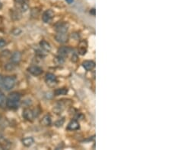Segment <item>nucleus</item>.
<instances>
[{
  "instance_id": "obj_1",
  "label": "nucleus",
  "mask_w": 171,
  "mask_h": 150,
  "mask_svg": "<svg viewBox=\"0 0 171 150\" xmlns=\"http://www.w3.org/2000/svg\"><path fill=\"white\" fill-rule=\"evenodd\" d=\"M21 100V95L17 92H13L9 94L6 101V107L11 109H16L18 107Z\"/></svg>"
},
{
  "instance_id": "obj_2",
  "label": "nucleus",
  "mask_w": 171,
  "mask_h": 150,
  "mask_svg": "<svg viewBox=\"0 0 171 150\" xmlns=\"http://www.w3.org/2000/svg\"><path fill=\"white\" fill-rule=\"evenodd\" d=\"M15 85V80L14 77H4L3 79V85L2 87L6 90H10V89H13L14 86Z\"/></svg>"
},
{
  "instance_id": "obj_3",
  "label": "nucleus",
  "mask_w": 171,
  "mask_h": 150,
  "mask_svg": "<svg viewBox=\"0 0 171 150\" xmlns=\"http://www.w3.org/2000/svg\"><path fill=\"white\" fill-rule=\"evenodd\" d=\"M69 27V24L65 21H60L54 25V30L57 33H66Z\"/></svg>"
},
{
  "instance_id": "obj_4",
  "label": "nucleus",
  "mask_w": 171,
  "mask_h": 150,
  "mask_svg": "<svg viewBox=\"0 0 171 150\" xmlns=\"http://www.w3.org/2000/svg\"><path fill=\"white\" fill-rule=\"evenodd\" d=\"M54 17V12L53 11L51 10V9H48V10L45 11L43 12V15H42V19H43V22L46 23H50L51 21L53 20Z\"/></svg>"
},
{
  "instance_id": "obj_5",
  "label": "nucleus",
  "mask_w": 171,
  "mask_h": 150,
  "mask_svg": "<svg viewBox=\"0 0 171 150\" xmlns=\"http://www.w3.org/2000/svg\"><path fill=\"white\" fill-rule=\"evenodd\" d=\"M46 83L48 86H54L57 84V79L55 75H53L51 73H48L46 75V77H45Z\"/></svg>"
},
{
  "instance_id": "obj_6",
  "label": "nucleus",
  "mask_w": 171,
  "mask_h": 150,
  "mask_svg": "<svg viewBox=\"0 0 171 150\" xmlns=\"http://www.w3.org/2000/svg\"><path fill=\"white\" fill-rule=\"evenodd\" d=\"M18 9L21 12H25L28 9V5H27V0H15Z\"/></svg>"
},
{
  "instance_id": "obj_7",
  "label": "nucleus",
  "mask_w": 171,
  "mask_h": 150,
  "mask_svg": "<svg viewBox=\"0 0 171 150\" xmlns=\"http://www.w3.org/2000/svg\"><path fill=\"white\" fill-rule=\"evenodd\" d=\"M23 117H24V118H25L26 120L32 121L34 117H35V114H34V111H32L31 109H25L23 111Z\"/></svg>"
},
{
  "instance_id": "obj_8",
  "label": "nucleus",
  "mask_w": 171,
  "mask_h": 150,
  "mask_svg": "<svg viewBox=\"0 0 171 150\" xmlns=\"http://www.w3.org/2000/svg\"><path fill=\"white\" fill-rule=\"evenodd\" d=\"M55 39L59 43H65L68 42V35L66 33H57V34L55 36Z\"/></svg>"
},
{
  "instance_id": "obj_9",
  "label": "nucleus",
  "mask_w": 171,
  "mask_h": 150,
  "mask_svg": "<svg viewBox=\"0 0 171 150\" xmlns=\"http://www.w3.org/2000/svg\"><path fill=\"white\" fill-rule=\"evenodd\" d=\"M71 50V49L68 46H62L58 49V55L60 57H63V58L67 57Z\"/></svg>"
},
{
  "instance_id": "obj_10",
  "label": "nucleus",
  "mask_w": 171,
  "mask_h": 150,
  "mask_svg": "<svg viewBox=\"0 0 171 150\" xmlns=\"http://www.w3.org/2000/svg\"><path fill=\"white\" fill-rule=\"evenodd\" d=\"M27 70H28L29 73L34 76H39L43 73V69L41 68L38 67V66H31Z\"/></svg>"
},
{
  "instance_id": "obj_11",
  "label": "nucleus",
  "mask_w": 171,
  "mask_h": 150,
  "mask_svg": "<svg viewBox=\"0 0 171 150\" xmlns=\"http://www.w3.org/2000/svg\"><path fill=\"white\" fill-rule=\"evenodd\" d=\"M87 49H88V44H87V42L85 40H82L80 42L78 46V52L80 55H84L86 54L87 52Z\"/></svg>"
},
{
  "instance_id": "obj_12",
  "label": "nucleus",
  "mask_w": 171,
  "mask_h": 150,
  "mask_svg": "<svg viewBox=\"0 0 171 150\" xmlns=\"http://www.w3.org/2000/svg\"><path fill=\"white\" fill-rule=\"evenodd\" d=\"M21 54L19 52H15L12 54V57H11V61L13 64L17 65L21 61Z\"/></svg>"
},
{
  "instance_id": "obj_13",
  "label": "nucleus",
  "mask_w": 171,
  "mask_h": 150,
  "mask_svg": "<svg viewBox=\"0 0 171 150\" xmlns=\"http://www.w3.org/2000/svg\"><path fill=\"white\" fill-rule=\"evenodd\" d=\"M80 126H79V124L77 120H72L68 123L67 126V130L68 131H76V130H78Z\"/></svg>"
},
{
  "instance_id": "obj_14",
  "label": "nucleus",
  "mask_w": 171,
  "mask_h": 150,
  "mask_svg": "<svg viewBox=\"0 0 171 150\" xmlns=\"http://www.w3.org/2000/svg\"><path fill=\"white\" fill-rule=\"evenodd\" d=\"M82 65L86 71H92L95 68V63L93 61H84Z\"/></svg>"
},
{
  "instance_id": "obj_15",
  "label": "nucleus",
  "mask_w": 171,
  "mask_h": 150,
  "mask_svg": "<svg viewBox=\"0 0 171 150\" xmlns=\"http://www.w3.org/2000/svg\"><path fill=\"white\" fill-rule=\"evenodd\" d=\"M0 146H1L2 149H10L11 144L9 140H7L5 138H1L0 139Z\"/></svg>"
},
{
  "instance_id": "obj_16",
  "label": "nucleus",
  "mask_w": 171,
  "mask_h": 150,
  "mask_svg": "<svg viewBox=\"0 0 171 150\" xmlns=\"http://www.w3.org/2000/svg\"><path fill=\"white\" fill-rule=\"evenodd\" d=\"M40 47L42 48V49H43V50L46 51V52H49V51L51 50L50 44H49L47 41H46V40H42V41H40Z\"/></svg>"
},
{
  "instance_id": "obj_17",
  "label": "nucleus",
  "mask_w": 171,
  "mask_h": 150,
  "mask_svg": "<svg viewBox=\"0 0 171 150\" xmlns=\"http://www.w3.org/2000/svg\"><path fill=\"white\" fill-rule=\"evenodd\" d=\"M40 123L43 125V126H49L52 123V120H51V117L49 115H45L44 117L42 118Z\"/></svg>"
},
{
  "instance_id": "obj_18",
  "label": "nucleus",
  "mask_w": 171,
  "mask_h": 150,
  "mask_svg": "<svg viewBox=\"0 0 171 150\" xmlns=\"http://www.w3.org/2000/svg\"><path fill=\"white\" fill-rule=\"evenodd\" d=\"M6 101H7V99H6L5 96L4 95L3 92H0V108L5 109L6 107Z\"/></svg>"
},
{
  "instance_id": "obj_19",
  "label": "nucleus",
  "mask_w": 171,
  "mask_h": 150,
  "mask_svg": "<svg viewBox=\"0 0 171 150\" xmlns=\"http://www.w3.org/2000/svg\"><path fill=\"white\" fill-rule=\"evenodd\" d=\"M22 143L26 147H29L34 143V139L32 137H25L22 140Z\"/></svg>"
},
{
  "instance_id": "obj_20",
  "label": "nucleus",
  "mask_w": 171,
  "mask_h": 150,
  "mask_svg": "<svg viewBox=\"0 0 171 150\" xmlns=\"http://www.w3.org/2000/svg\"><path fill=\"white\" fill-rule=\"evenodd\" d=\"M67 92H68V89H66V88H60V89H57L54 91V94H55V96L66 95Z\"/></svg>"
},
{
  "instance_id": "obj_21",
  "label": "nucleus",
  "mask_w": 171,
  "mask_h": 150,
  "mask_svg": "<svg viewBox=\"0 0 171 150\" xmlns=\"http://www.w3.org/2000/svg\"><path fill=\"white\" fill-rule=\"evenodd\" d=\"M15 65L13 64V63L12 62V64H8L7 65H6L5 68L7 69V70L9 71V72H10V71L13 70V69L15 68Z\"/></svg>"
},
{
  "instance_id": "obj_22",
  "label": "nucleus",
  "mask_w": 171,
  "mask_h": 150,
  "mask_svg": "<svg viewBox=\"0 0 171 150\" xmlns=\"http://www.w3.org/2000/svg\"><path fill=\"white\" fill-rule=\"evenodd\" d=\"M5 44H6V42L4 40H2V39H1V40H0V48L4 47V46H5Z\"/></svg>"
},
{
  "instance_id": "obj_23",
  "label": "nucleus",
  "mask_w": 171,
  "mask_h": 150,
  "mask_svg": "<svg viewBox=\"0 0 171 150\" xmlns=\"http://www.w3.org/2000/svg\"><path fill=\"white\" fill-rule=\"evenodd\" d=\"M71 61H72L73 62H76V61H78V57L75 54H74V55H72V57H71Z\"/></svg>"
},
{
  "instance_id": "obj_24",
  "label": "nucleus",
  "mask_w": 171,
  "mask_h": 150,
  "mask_svg": "<svg viewBox=\"0 0 171 150\" xmlns=\"http://www.w3.org/2000/svg\"><path fill=\"white\" fill-rule=\"evenodd\" d=\"M63 122H64V120H62V121L60 122V120H58L57 122H56V125L57 127H61L62 125H63Z\"/></svg>"
},
{
  "instance_id": "obj_25",
  "label": "nucleus",
  "mask_w": 171,
  "mask_h": 150,
  "mask_svg": "<svg viewBox=\"0 0 171 150\" xmlns=\"http://www.w3.org/2000/svg\"><path fill=\"white\" fill-rule=\"evenodd\" d=\"M3 79L4 77L0 75V87H2V85H3Z\"/></svg>"
},
{
  "instance_id": "obj_26",
  "label": "nucleus",
  "mask_w": 171,
  "mask_h": 150,
  "mask_svg": "<svg viewBox=\"0 0 171 150\" xmlns=\"http://www.w3.org/2000/svg\"><path fill=\"white\" fill-rule=\"evenodd\" d=\"M66 1L67 2L68 4H71V3L73 2V1H74V0H66Z\"/></svg>"
},
{
  "instance_id": "obj_27",
  "label": "nucleus",
  "mask_w": 171,
  "mask_h": 150,
  "mask_svg": "<svg viewBox=\"0 0 171 150\" xmlns=\"http://www.w3.org/2000/svg\"><path fill=\"white\" fill-rule=\"evenodd\" d=\"M2 3L0 2V9H2Z\"/></svg>"
}]
</instances>
